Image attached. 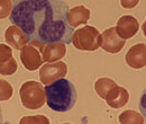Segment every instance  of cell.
Here are the masks:
<instances>
[{
    "label": "cell",
    "instance_id": "cell-1",
    "mask_svg": "<svg viewBox=\"0 0 146 124\" xmlns=\"http://www.w3.org/2000/svg\"><path fill=\"white\" fill-rule=\"evenodd\" d=\"M9 19L28 36L29 41L72 43L73 27L68 23L65 0H11Z\"/></svg>",
    "mask_w": 146,
    "mask_h": 124
},
{
    "label": "cell",
    "instance_id": "cell-2",
    "mask_svg": "<svg viewBox=\"0 0 146 124\" xmlns=\"http://www.w3.org/2000/svg\"><path fill=\"white\" fill-rule=\"evenodd\" d=\"M46 103L51 109L64 113L70 111L76 103L78 94L72 82L65 78H60L45 87Z\"/></svg>",
    "mask_w": 146,
    "mask_h": 124
},
{
    "label": "cell",
    "instance_id": "cell-3",
    "mask_svg": "<svg viewBox=\"0 0 146 124\" xmlns=\"http://www.w3.org/2000/svg\"><path fill=\"white\" fill-rule=\"evenodd\" d=\"M21 104L28 109H38L46 102L45 89L42 84L31 80L23 84L19 90Z\"/></svg>",
    "mask_w": 146,
    "mask_h": 124
},
{
    "label": "cell",
    "instance_id": "cell-4",
    "mask_svg": "<svg viewBox=\"0 0 146 124\" xmlns=\"http://www.w3.org/2000/svg\"><path fill=\"white\" fill-rule=\"evenodd\" d=\"M72 43L81 51H96L100 48L101 34L93 26H86L73 32Z\"/></svg>",
    "mask_w": 146,
    "mask_h": 124
},
{
    "label": "cell",
    "instance_id": "cell-5",
    "mask_svg": "<svg viewBox=\"0 0 146 124\" xmlns=\"http://www.w3.org/2000/svg\"><path fill=\"white\" fill-rule=\"evenodd\" d=\"M45 43L39 41H29L20 50V60L26 70L35 71L45 62L43 59V51Z\"/></svg>",
    "mask_w": 146,
    "mask_h": 124
},
{
    "label": "cell",
    "instance_id": "cell-6",
    "mask_svg": "<svg viewBox=\"0 0 146 124\" xmlns=\"http://www.w3.org/2000/svg\"><path fill=\"white\" fill-rule=\"evenodd\" d=\"M68 73V66L64 62H55V63H46L39 70V79L42 84L50 85L53 81L64 78Z\"/></svg>",
    "mask_w": 146,
    "mask_h": 124
},
{
    "label": "cell",
    "instance_id": "cell-7",
    "mask_svg": "<svg viewBox=\"0 0 146 124\" xmlns=\"http://www.w3.org/2000/svg\"><path fill=\"white\" fill-rule=\"evenodd\" d=\"M126 44V40L121 38L117 34L116 27H110L101 34V44L100 48L106 52L111 54L120 52Z\"/></svg>",
    "mask_w": 146,
    "mask_h": 124
},
{
    "label": "cell",
    "instance_id": "cell-8",
    "mask_svg": "<svg viewBox=\"0 0 146 124\" xmlns=\"http://www.w3.org/2000/svg\"><path fill=\"white\" fill-rule=\"evenodd\" d=\"M126 63L130 68L142 69L146 66V44L139 43L133 45L125 56Z\"/></svg>",
    "mask_w": 146,
    "mask_h": 124
},
{
    "label": "cell",
    "instance_id": "cell-9",
    "mask_svg": "<svg viewBox=\"0 0 146 124\" xmlns=\"http://www.w3.org/2000/svg\"><path fill=\"white\" fill-rule=\"evenodd\" d=\"M139 29V23L135 17L130 15H125L120 17L117 21L116 32L124 40L131 38Z\"/></svg>",
    "mask_w": 146,
    "mask_h": 124
},
{
    "label": "cell",
    "instance_id": "cell-10",
    "mask_svg": "<svg viewBox=\"0 0 146 124\" xmlns=\"http://www.w3.org/2000/svg\"><path fill=\"white\" fill-rule=\"evenodd\" d=\"M17 71V62L9 45L0 44V74L11 76Z\"/></svg>",
    "mask_w": 146,
    "mask_h": 124
},
{
    "label": "cell",
    "instance_id": "cell-11",
    "mask_svg": "<svg viewBox=\"0 0 146 124\" xmlns=\"http://www.w3.org/2000/svg\"><path fill=\"white\" fill-rule=\"evenodd\" d=\"M66 54V44L63 42H51L45 44L43 51V59L45 62H55L63 59Z\"/></svg>",
    "mask_w": 146,
    "mask_h": 124
},
{
    "label": "cell",
    "instance_id": "cell-12",
    "mask_svg": "<svg viewBox=\"0 0 146 124\" xmlns=\"http://www.w3.org/2000/svg\"><path fill=\"white\" fill-rule=\"evenodd\" d=\"M5 40L10 46H13L16 50H21L29 41L28 36L16 25H13L7 28L5 33Z\"/></svg>",
    "mask_w": 146,
    "mask_h": 124
},
{
    "label": "cell",
    "instance_id": "cell-13",
    "mask_svg": "<svg viewBox=\"0 0 146 124\" xmlns=\"http://www.w3.org/2000/svg\"><path fill=\"white\" fill-rule=\"evenodd\" d=\"M106 103L112 108H120L125 106L129 101V94L125 88L116 86L110 90L106 96Z\"/></svg>",
    "mask_w": 146,
    "mask_h": 124
},
{
    "label": "cell",
    "instance_id": "cell-14",
    "mask_svg": "<svg viewBox=\"0 0 146 124\" xmlns=\"http://www.w3.org/2000/svg\"><path fill=\"white\" fill-rule=\"evenodd\" d=\"M90 10L84 6H76L72 9H69L68 13V23L71 27H78L79 25L87 24L90 18Z\"/></svg>",
    "mask_w": 146,
    "mask_h": 124
},
{
    "label": "cell",
    "instance_id": "cell-15",
    "mask_svg": "<svg viewBox=\"0 0 146 124\" xmlns=\"http://www.w3.org/2000/svg\"><path fill=\"white\" fill-rule=\"evenodd\" d=\"M116 86H117V84H116L112 79L105 77V78H100V79H98V80L96 81V84H94V89H96V92H97L102 99H105L106 96H107V94H108L113 87H116Z\"/></svg>",
    "mask_w": 146,
    "mask_h": 124
},
{
    "label": "cell",
    "instance_id": "cell-16",
    "mask_svg": "<svg viewBox=\"0 0 146 124\" xmlns=\"http://www.w3.org/2000/svg\"><path fill=\"white\" fill-rule=\"evenodd\" d=\"M119 122L121 124H143L145 120L135 111H125L119 115Z\"/></svg>",
    "mask_w": 146,
    "mask_h": 124
},
{
    "label": "cell",
    "instance_id": "cell-17",
    "mask_svg": "<svg viewBox=\"0 0 146 124\" xmlns=\"http://www.w3.org/2000/svg\"><path fill=\"white\" fill-rule=\"evenodd\" d=\"M14 95V88L13 86L7 81L0 79V101L5 102L13 97Z\"/></svg>",
    "mask_w": 146,
    "mask_h": 124
},
{
    "label": "cell",
    "instance_id": "cell-18",
    "mask_svg": "<svg viewBox=\"0 0 146 124\" xmlns=\"http://www.w3.org/2000/svg\"><path fill=\"white\" fill-rule=\"evenodd\" d=\"M11 10H13L11 0H0V19L9 17Z\"/></svg>",
    "mask_w": 146,
    "mask_h": 124
},
{
    "label": "cell",
    "instance_id": "cell-19",
    "mask_svg": "<svg viewBox=\"0 0 146 124\" xmlns=\"http://www.w3.org/2000/svg\"><path fill=\"white\" fill-rule=\"evenodd\" d=\"M50 123V121L42 115H37V116H25L24 119L20 120V123Z\"/></svg>",
    "mask_w": 146,
    "mask_h": 124
},
{
    "label": "cell",
    "instance_id": "cell-20",
    "mask_svg": "<svg viewBox=\"0 0 146 124\" xmlns=\"http://www.w3.org/2000/svg\"><path fill=\"white\" fill-rule=\"evenodd\" d=\"M139 109H141L142 114L144 115L146 122V88L142 92V96H141V99H139Z\"/></svg>",
    "mask_w": 146,
    "mask_h": 124
},
{
    "label": "cell",
    "instance_id": "cell-21",
    "mask_svg": "<svg viewBox=\"0 0 146 124\" xmlns=\"http://www.w3.org/2000/svg\"><path fill=\"white\" fill-rule=\"evenodd\" d=\"M139 0H120V5L126 8V9H131L138 5Z\"/></svg>",
    "mask_w": 146,
    "mask_h": 124
},
{
    "label": "cell",
    "instance_id": "cell-22",
    "mask_svg": "<svg viewBox=\"0 0 146 124\" xmlns=\"http://www.w3.org/2000/svg\"><path fill=\"white\" fill-rule=\"evenodd\" d=\"M142 28H143V33H144V35L146 36V20L144 21V24H143V27H142Z\"/></svg>",
    "mask_w": 146,
    "mask_h": 124
},
{
    "label": "cell",
    "instance_id": "cell-23",
    "mask_svg": "<svg viewBox=\"0 0 146 124\" xmlns=\"http://www.w3.org/2000/svg\"><path fill=\"white\" fill-rule=\"evenodd\" d=\"M0 123H2V109H1V106H0Z\"/></svg>",
    "mask_w": 146,
    "mask_h": 124
}]
</instances>
